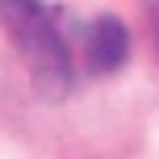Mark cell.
<instances>
[{"label": "cell", "mask_w": 159, "mask_h": 159, "mask_svg": "<svg viewBox=\"0 0 159 159\" xmlns=\"http://www.w3.org/2000/svg\"><path fill=\"white\" fill-rule=\"evenodd\" d=\"M155 34H159V25H155Z\"/></svg>", "instance_id": "cell-3"}, {"label": "cell", "mask_w": 159, "mask_h": 159, "mask_svg": "<svg viewBox=\"0 0 159 159\" xmlns=\"http://www.w3.org/2000/svg\"><path fill=\"white\" fill-rule=\"evenodd\" d=\"M130 59V34L117 17H92L80 21V71L109 75Z\"/></svg>", "instance_id": "cell-2"}, {"label": "cell", "mask_w": 159, "mask_h": 159, "mask_svg": "<svg viewBox=\"0 0 159 159\" xmlns=\"http://www.w3.org/2000/svg\"><path fill=\"white\" fill-rule=\"evenodd\" d=\"M0 25L13 38L34 88L63 101L80 71V21L42 0H0Z\"/></svg>", "instance_id": "cell-1"}]
</instances>
